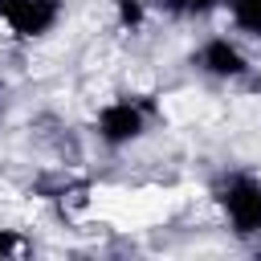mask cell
<instances>
[{
  "label": "cell",
  "mask_w": 261,
  "mask_h": 261,
  "mask_svg": "<svg viewBox=\"0 0 261 261\" xmlns=\"http://www.w3.org/2000/svg\"><path fill=\"white\" fill-rule=\"evenodd\" d=\"M224 8H228V20L237 33L261 41V0H224Z\"/></svg>",
  "instance_id": "5b68a950"
},
{
  "label": "cell",
  "mask_w": 261,
  "mask_h": 261,
  "mask_svg": "<svg viewBox=\"0 0 261 261\" xmlns=\"http://www.w3.org/2000/svg\"><path fill=\"white\" fill-rule=\"evenodd\" d=\"M114 20H118L126 33L143 29V20H147V0H114Z\"/></svg>",
  "instance_id": "52a82bcc"
},
{
  "label": "cell",
  "mask_w": 261,
  "mask_h": 261,
  "mask_svg": "<svg viewBox=\"0 0 261 261\" xmlns=\"http://www.w3.org/2000/svg\"><path fill=\"white\" fill-rule=\"evenodd\" d=\"M171 16H184V20H196V16H208L216 8H224V0H159Z\"/></svg>",
  "instance_id": "8992f818"
},
{
  "label": "cell",
  "mask_w": 261,
  "mask_h": 261,
  "mask_svg": "<svg viewBox=\"0 0 261 261\" xmlns=\"http://www.w3.org/2000/svg\"><path fill=\"white\" fill-rule=\"evenodd\" d=\"M216 204L237 237H261V179L253 171H232L216 188Z\"/></svg>",
  "instance_id": "6da1fadb"
},
{
  "label": "cell",
  "mask_w": 261,
  "mask_h": 261,
  "mask_svg": "<svg viewBox=\"0 0 261 261\" xmlns=\"http://www.w3.org/2000/svg\"><path fill=\"white\" fill-rule=\"evenodd\" d=\"M147 126H151V114H147V106L139 98H110L94 118V135L114 151L139 143L147 135Z\"/></svg>",
  "instance_id": "7a4b0ae2"
},
{
  "label": "cell",
  "mask_w": 261,
  "mask_h": 261,
  "mask_svg": "<svg viewBox=\"0 0 261 261\" xmlns=\"http://www.w3.org/2000/svg\"><path fill=\"white\" fill-rule=\"evenodd\" d=\"M0 118H4V106H0Z\"/></svg>",
  "instance_id": "9c48e42d"
},
{
  "label": "cell",
  "mask_w": 261,
  "mask_h": 261,
  "mask_svg": "<svg viewBox=\"0 0 261 261\" xmlns=\"http://www.w3.org/2000/svg\"><path fill=\"white\" fill-rule=\"evenodd\" d=\"M192 61L200 65V73H208V77H220V82H237V77H245L249 73V57L241 53V45L237 41H228V37H208L196 53H192Z\"/></svg>",
  "instance_id": "277c9868"
},
{
  "label": "cell",
  "mask_w": 261,
  "mask_h": 261,
  "mask_svg": "<svg viewBox=\"0 0 261 261\" xmlns=\"http://www.w3.org/2000/svg\"><path fill=\"white\" fill-rule=\"evenodd\" d=\"M65 16V0H0V20L16 41L49 37Z\"/></svg>",
  "instance_id": "3957f363"
},
{
  "label": "cell",
  "mask_w": 261,
  "mask_h": 261,
  "mask_svg": "<svg viewBox=\"0 0 261 261\" xmlns=\"http://www.w3.org/2000/svg\"><path fill=\"white\" fill-rule=\"evenodd\" d=\"M20 249H24V237L16 228H0V261L12 257V253H20Z\"/></svg>",
  "instance_id": "ba28073f"
}]
</instances>
